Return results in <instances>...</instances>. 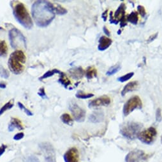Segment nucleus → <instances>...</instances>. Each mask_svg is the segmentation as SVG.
<instances>
[{
  "mask_svg": "<svg viewBox=\"0 0 162 162\" xmlns=\"http://www.w3.org/2000/svg\"><path fill=\"white\" fill-rule=\"evenodd\" d=\"M31 14L36 24L40 28L48 26L54 19L56 14L47 1H37L31 7Z\"/></svg>",
  "mask_w": 162,
  "mask_h": 162,
  "instance_id": "obj_1",
  "label": "nucleus"
},
{
  "mask_svg": "<svg viewBox=\"0 0 162 162\" xmlns=\"http://www.w3.org/2000/svg\"><path fill=\"white\" fill-rule=\"evenodd\" d=\"M26 57L21 50H15L11 53L8 59V68L11 73L15 75H20L25 69V66L23 65L26 63Z\"/></svg>",
  "mask_w": 162,
  "mask_h": 162,
  "instance_id": "obj_2",
  "label": "nucleus"
},
{
  "mask_svg": "<svg viewBox=\"0 0 162 162\" xmlns=\"http://www.w3.org/2000/svg\"><path fill=\"white\" fill-rule=\"evenodd\" d=\"M13 14L17 21L23 27L27 29H31L33 28V20L24 4L17 3L13 8Z\"/></svg>",
  "mask_w": 162,
  "mask_h": 162,
  "instance_id": "obj_3",
  "label": "nucleus"
},
{
  "mask_svg": "<svg viewBox=\"0 0 162 162\" xmlns=\"http://www.w3.org/2000/svg\"><path fill=\"white\" fill-rule=\"evenodd\" d=\"M142 125L138 122H128L124 123L120 127V133L124 137L133 140L141 132Z\"/></svg>",
  "mask_w": 162,
  "mask_h": 162,
  "instance_id": "obj_4",
  "label": "nucleus"
},
{
  "mask_svg": "<svg viewBox=\"0 0 162 162\" xmlns=\"http://www.w3.org/2000/svg\"><path fill=\"white\" fill-rule=\"evenodd\" d=\"M9 40L14 49H26V40L23 34L17 29L13 28L9 31Z\"/></svg>",
  "mask_w": 162,
  "mask_h": 162,
  "instance_id": "obj_5",
  "label": "nucleus"
},
{
  "mask_svg": "<svg viewBox=\"0 0 162 162\" xmlns=\"http://www.w3.org/2000/svg\"><path fill=\"white\" fill-rule=\"evenodd\" d=\"M142 108V102L141 98L137 96H133L131 97L127 101L123 107V114L124 116H128L135 109H141Z\"/></svg>",
  "mask_w": 162,
  "mask_h": 162,
  "instance_id": "obj_6",
  "label": "nucleus"
},
{
  "mask_svg": "<svg viewBox=\"0 0 162 162\" xmlns=\"http://www.w3.org/2000/svg\"><path fill=\"white\" fill-rule=\"evenodd\" d=\"M157 131L154 127H149L138 134L137 137L142 143L146 144H151L156 139Z\"/></svg>",
  "mask_w": 162,
  "mask_h": 162,
  "instance_id": "obj_7",
  "label": "nucleus"
},
{
  "mask_svg": "<svg viewBox=\"0 0 162 162\" xmlns=\"http://www.w3.org/2000/svg\"><path fill=\"white\" fill-rule=\"evenodd\" d=\"M45 160L47 162H56V153L54 147L49 143H42L40 144Z\"/></svg>",
  "mask_w": 162,
  "mask_h": 162,
  "instance_id": "obj_8",
  "label": "nucleus"
},
{
  "mask_svg": "<svg viewBox=\"0 0 162 162\" xmlns=\"http://www.w3.org/2000/svg\"><path fill=\"white\" fill-rule=\"evenodd\" d=\"M69 109L70 110L74 119L78 122H83L86 118V111L83 108L79 106L77 104L71 102L69 105Z\"/></svg>",
  "mask_w": 162,
  "mask_h": 162,
  "instance_id": "obj_9",
  "label": "nucleus"
},
{
  "mask_svg": "<svg viewBox=\"0 0 162 162\" xmlns=\"http://www.w3.org/2000/svg\"><path fill=\"white\" fill-rule=\"evenodd\" d=\"M147 155L141 150L130 151L126 156V162H146Z\"/></svg>",
  "mask_w": 162,
  "mask_h": 162,
  "instance_id": "obj_10",
  "label": "nucleus"
},
{
  "mask_svg": "<svg viewBox=\"0 0 162 162\" xmlns=\"http://www.w3.org/2000/svg\"><path fill=\"white\" fill-rule=\"evenodd\" d=\"M64 160L65 162H80L79 154L76 147H72L64 155Z\"/></svg>",
  "mask_w": 162,
  "mask_h": 162,
  "instance_id": "obj_11",
  "label": "nucleus"
},
{
  "mask_svg": "<svg viewBox=\"0 0 162 162\" xmlns=\"http://www.w3.org/2000/svg\"><path fill=\"white\" fill-rule=\"evenodd\" d=\"M110 101H111L110 99L109 96H103L96 99L91 100L89 103V107L95 108V107H98L101 106H107L110 104Z\"/></svg>",
  "mask_w": 162,
  "mask_h": 162,
  "instance_id": "obj_12",
  "label": "nucleus"
},
{
  "mask_svg": "<svg viewBox=\"0 0 162 162\" xmlns=\"http://www.w3.org/2000/svg\"><path fill=\"white\" fill-rule=\"evenodd\" d=\"M68 73L70 76L74 79L79 80L81 78H83L84 75V71L81 67H74L71 69H69Z\"/></svg>",
  "mask_w": 162,
  "mask_h": 162,
  "instance_id": "obj_13",
  "label": "nucleus"
},
{
  "mask_svg": "<svg viewBox=\"0 0 162 162\" xmlns=\"http://www.w3.org/2000/svg\"><path fill=\"white\" fill-rule=\"evenodd\" d=\"M112 41L111 39L107 36H102L99 39V44L98 46V49L100 51H104L107 50L111 45Z\"/></svg>",
  "mask_w": 162,
  "mask_h": 162,
  "instance_id": "obj_14",
  "label": "nucleus"
},
{
  "mask_svg": "<svg viewBox=\"0 0 162 162\" xmlns=\"http://www.w3.org/2000/svg\"><path fill=\"white\" fill-rule=\"evenodd\" d=\"M8 129L10 132H13L15 129H17L19 130H22L24 129V127H23L22 122L20 120L16 118H11Z\"/></svg>",
  "mask_w": 162,
  "mask_h": 162,
  "instance_id": "obj_15",
  "label": "nucleus"
},
{
  "mask_svg": "<svg viewBox=\"0 0 162 162\" xmlns=\"http://www.w3.org/2000/svg\"><path fill=\"white\" fill-rule=\"evenodd\" d=\"M104 119V114L100 111H97L92 113L89 118V122L92 123H100Z\"/></svg>",
  "mask_w": 162,
  "mask_h": 162,
  "instance_id": "obj_16",
  "label": "nucleus"
},
{
  "mask_svg": "<svg viewBox=\"0 0 162 162\" xmlns=\"http://www.w3.org/2000/svg\"><path fill=\"white\" fill-rule=\"evenodd\" d=\"M126 8V5L124 3H121L119 7L118 8L117 10L115 11L114 14L115 19L118 20V21H121L122 19L126 18L125 17V10Z\"/></svg>",
  "mask_w": 162,
  "mask_h": 162,
  "instance_id": "obj_17",
  "label": "nucleus"
},
{
  "mask_svg": "<svg viewBox=\"0 0 162 162\" xmlns=\"http://www.w3.org/2000/svg\"><path fill=\"white\" fill-rule=\"evenodd\" d=\"M137 86H138V82H136V81L127 83L121 91V96H124L127 93H128V92L134 91L137 88Z\"/></svg>",
  "mask_w": 162,
  "mask_h": 162,
  "instance_id": "obj_18",
  "label": "nucleus"
},
{
  "mask_svg": "<svg viewBox=\"0 0 162 162\" xmlns=\"http://www.w3.org/2000/svg\"><path fill=\"white\" fill-rule=\"evenodd\" d=\"M51 7L54 11L55 14L57 15H65L67 13V10L63 7L61 5H59L58 3H51Z\"/></svg>",
  "mask_w": 162,
  "mask_h": 162,
  "instance_id": "obj_19",
  "label": "nucleus"
},
{
  "mask_svg": "<svg viewBox=\"0 0 162 162\" xmlns=\"http://www.w3.org/2000/svg\"><path fill=\"white\" fill-rule=\"evenodd\" d=\"M59 82L66 88H68V87L71 86V85H72L70 80L68 79V78L67 77L66 74L63 73V72L60 75Z\"/></svg>",
  "mask_w": 162,
  "mask_h": 162,
  "instance_id": "obj_20",
  "label": "nucleus"
},
{
  "mask_svg": "<svg viewBox=\"0 0 162 162\" xmlns=\"http://www.w3.org/2000/svg\"><path fill=\"white\" fill-rule=\"evenodd\" d=\"M97 76V70L94 67L89 66L88 67L86 71V76L88 79H91Z\"/></svg>",
  "mask_w": 162,
  "mask_h": 162,
  "instance_id": "obj_21",
  "label": "nucleus"
},
{
  "mask_svg": "<svg viewBox=\"0 0 162 162\" xmlns=\"http://www.w3.org/2000/svg\"><path fill=\"white\" fill-rule=\"evenodd\" d=\"M127 21H128L129 22L132 23V24L136 25L137 24V22L138 20V13L137 11H133L130 14H129L126 17Z\"/></svg>",
  "mask_w": 162,
  "mask_h": 162,
  "instance_id": "obj_22",
  "label": "nucleus"
},
{
  "mask_svg": "<svg viewBox=\"0 0 162 162\" xmlns=\"http://www.w3.org/2000/svg\"><path fill=\"white\" fill-rule=\"evenodd\" d=\"M8 47L4 40H0V57H5L7 55Z\"/></svg>",
  "mask_w": 162,
  "mask_h": 162,
  "instance_id": "obj_23",
  "label": "nucleus"
},
{
  "mask_svg": "<svg viewBox=\"0 0 162 162\" xmlns=\"http://www.w3.org/2000/svg\"><path fill=\"white\" fill-rule=\"evenodd\" d=\"M62 72L61 71H60L59 69H52V70H50V71H48L47 73H45L42 77H40L39 78L40 80H42V79H46V78H50L51 76H52L53 75H54L55 74H61Z\"/></svg>",
  "mask_w": 162,
  "mask_h": 162,
  "instance_id": "obj_24",
  "label": "nucleus"
},
{
  "mask_svg": "<svg viewBox=\"0 0 162 162\" xmlns=\"http://www.w3.org/2000/svg\"><path fill=\"white\" fill-rule=\"evenodd\" d=\"M61 121L68 125H72L73 124V119L71 118L70 115L68 113H64L61 116Z\"/></svg>",
  "mask_w": 162,
  "mask_h": 162,
  "instance_id": "obj_25",
  "label": "nucleus"
},
{
  "mask_svg": "<svg viewBox=\"0 0 162 162\" xmlns=\"http://www.w3.org/2000/svg\"><path fill=\"white\" fill-rule=\"evenodd\" d=\"M14 106V101L13 100H10L7 103H6L0 109V117L8 109H10L11 108H12Z\"/></svg>",
  "mask_w": 162,
  "mask_h": 162,
  "instance_id": "obj_26",
  "label": "nucleus"
},
{
  "mask_svg": "<svg viewBox=\"0 0 162 162\" xmlns=\"http://www.w3.org/2000/svg\"><path fill=\"white\" fill-rule=\"evenodd\" d=\"M121 67L120 65H118H118L117 64L115 65V66L111 67L109 69V70L107 71V72L106 73V75L107 76H112V75L115 74L116 73H118L121 69Z\"/></svg>",
  "mask_w": 162,
  "mask_h": 162,
  "instance_id": "obj_27",
  "label": "nucleus"
},
{
  "mask_svg": "<svg viewBox=\"0 0 162 162\" xmlns=\"http://www.w3.org/2000/svg\"><path fill=\"white\" fill-rule=\"evenodd\" d=\"M76 97L78 99H89L92 97H93L94 95L92 94H86L84 93L83 91H79L75 95Z\"/></svg>",
  "mask_w": 162,
  "mask_h": 162,
  "instance_id": "obj_28",
  "label": "nucleus"
},
{
  "mask_svg": "<svg viewBox=\"0 0 162 162\" xmlns=\"http://www.w3.org/2000/svg\"><path fill=\"white\" fill-rule=\"evenodd\" d=\"M133 75H134V73L133 72H131V73H129L126 74V75H124L123 76H121V77L118 78V80L119 81V82L123 83V82H126V81L129 80L130 79H131L133 76Z\"/></svg>",
  "mask_w": 162,
  "mask_h": 162,
  "instance_id": "obj_29",
  "label": "nucleus"
},
{
  "mask_svg": "<svg viewBox=\"0 0 162 162\" xmlns=\"http://www.w3.org/2000/svg\"><path fill=\"white\" fill-rule=\"evenodd\" d=\"M17 105H18L19 108L21 110H22L23 111H24L28 116H33V113L30 110H29L28 108H26L24 105L22 104L21 102H17Z\"/></svg>",
  "mask_w": 162,
  "mask_h": 162,
  "instance_id": "obj_30",
  "label": "nucleus"
},
{
  "mask_svg": "<svg viewBox=\"0 0 162 162\" xmlns=\"http://www.w3.org/2000/svg\"><path fill=\"white\" fill-rule=\"evenodd\" d=\"M0 75L1 76L5 79L8 78L10 76V73L6 69H5L3 67L0 66Z\"/></svg>",
  "mask_w": 162,
  "mask_h": 162,
  "instance_id": "obj_31",
  "label": "nucleus"
},
{
  "mask_svg": "<svg viewBox=\"0 0 162 162\" xmlns=\"http://www.w3.org/2000/svg\"><path fill=\"white\" fill-rule=\"evenodd\" d=\"M137 11L142 17H144L146 15V11L145 8L142 5H138L137 6Z\"/></svg>",
  "mask_w": 162,
  "mask_h": 162,
  "instance_id": "obj_32",
  "label": "nucleus"
},
{
  "mask_svg": "<svg viewBox=\"0 0 162 162\" xmlns=\"http://www.w3.org/2000/svg\"><path fill=\"white\" fill-rule=\"evenodd\" d=\"M38 95L42 98L43 99H48L47 94L45 93V88L43 87H42L39 89V91L38 92Z\"/></svg>",
  "mask_w": 162,
  "mask_h": 162,
  "instance_id": "obj_33",
  "label": "nucleus"
},
{
  "mask_svg": "<svg viewBox=\"0 0 162 162\" xmlns=\"http://www.w3.org/2000/svg\"><path fill=\"white\" fill-rule=\"evenodd\" d=\"M26 161L27 162H40L39 159L35 156H28Z\"/></svg>",
  "mask_w": 162,
  "mask_h": 162,
  "instance_id": "obj_34",
  "label": "nucleus"
},
{
  "mask_svg": "<svg viewBox=\"0 0 162 162\" xmlns=\"http://www.w3.org/2000/svg\"><path fill=\"white\" fill-rule=\"evenodd\" d=\"M25 136V134L23 132H19L17 134H16L14 136V140L15 141H19L20 139H22Z\"/></svg>",
  "mask_w": 162,
  "mask_h": 162,
  "instance_id": "obj_35",
  "label": "nucleus"
},
{
  "mask_svg": "<svg viewBox=\"0 0 162 162\" xmlns=\"http://www.w3.org/2000/svg\"><path fill=\"white\" fill-rule=\"evenodd\" d=\"M109 21H110V23H111V24H115V25L118 24V23L119 22V21H118V20H116L115 19H114L112 17V11H110V13Z\"/></svg>",
  "mask_w": 162,
  "mask_h": 162,
  "instance_id": "obj_36",
  "label": "nucleus"
},
{
  "mask_svg": "<svg viewBox=\"0 0 162 162\" xmlns=\"http://www.w3.org/2000/svg\"><path fill=\"white\" fill-rule=\"evenodd\" d=\"M156 121L157 122H161L162 119V116H161V111L160 108H158L156 110Z\"/></svg>",
  "mask_w": 162,
  "mask_h": 162,
  "instance_id": "obj_37",
  "label": "nucleus"
},
{
  "mask_svg": "<svg viewBox=\"0 0 162 162\" xmlns=\"http://www.w3.org/2000/svg\"><path fill=\"white\" fill-rule=\"evenodd\" d=\"M158 33L156 32V33H155V34H153V35H151V36H150V37L149 38V39L147 40V43H151V41H154L155 39H156V38L158 37Z\"/></svg>",
  "mask_w": 162,
  "mask_h": 162,
  "instance_id": "obj_38",
  "label": "nucleus"
},
{
  "mask_svg": "<svg viewBox=\"0 0 162 162\" xmlns=\"http://www.w3.org/2000/svg\"><path fill=\"white\" fill-rule=\"evenodd\" d=\"M7 147V146L6 145H4V144H2V146L0 147V156H1L5 153Z\"/></svg>",
  "mask_w": 162,
  "mask_h": 162,
  "instance_id": "obj_39",
  "label": "nucleus"
},
{
  "mask_svg": "<svg viewBox=\"0 0 162 162\" xmlns=\"http://www.w3.org/2000/svg\"><path fill=\"white\" fill-rule=\"evenodd\" d=\"M107 13H108V10H106L104 12L101 14V18L103 19L104 21H106L107 20Z\"/></svg>",
  "mask_w": 162,
  "mask_h": 162,
  "instance_id": "obj_40",
  "label": "nucleus"
},
{
  "mask_svg": "<svg viewBox=\"0 0 162 162\" xmlns=\"http://www.w3.org/2000/svg\"><path fill=\"white\" fill-rule=\"evenodd\" d=\"M103 29L104 33H105L106 34H107V36H110V31H109V29L107 28L106 26H104V27L103 28Z\"/></svg>",
  "mask_w": 162,
  "mask_h": 162,
  "instance_id": "obj_41",
  "label": "nucleus"
},
{
  "mask_svg": "<svg viewBox=\"0 0 162 162\" xmlns=\"http://www.w3.org/2000/svg\"><path fill=\"white\" fill-rule=\"evenodd\" d=\"M6 84L4 83H2V82H0V88L2 89H5L6 88Z\"/></svg>",
  "mask_w": 162,
  "mask_h": 162,
  "instance_id": "obj_42",
  "label": "nucleus"
},
{
  "mask_svg": "<svg viewBox=\"0 0 162 162\" xmlns=\"http://www.w3.org/2000/svg\"><path fill=\"white\" fill-rule=\"evenodd\" d=\"M121 29H119V30L118 31V34H121Z\"/></svg>",
  "mask_w": 162,
  "mask_h": 162,
  "instance_id": "obj_43",
  "label": "nucleus"
},
{
  "mask_svg": "<svg viewBox=\"0 0 162 162\" xmlns=\"http://www.w3.org/2000/svg\"><path fill=\"white\" fill-rule=\"evenodd\" d=\"M161 143H162V135H161Z\"/></svg>",
  "mask_w": 162,
  "mask_h": 162,
  "instance_id": "obj_44",
  "label": "nucleus"
}]
</instances>
